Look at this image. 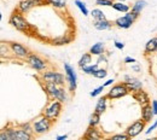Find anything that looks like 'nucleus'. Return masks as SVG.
I'll return each instance as SVG.
<instances>
[{
    "mask_svg": "<svg viewBox=\"0 0 157 140\" xmlns=\"http://www.w3.org/2000/svg\"><path fill=\"white\" fill-rule=\"evenodd\" d=\"M9 23L21 33H24V34H30L32 30H34L35 28L27 21V18L24 17L23 13H20L18 11H13L9 18Z\"/></svg>",
    "mask_w": 157,
    "mask_h": 140,
    "instance_id": "obj_1",
    "label": "nucleus"
},
{
    "mask_svg": "<svg viewBox=\"0 0 157 140\" xmlns=\"http://www.w3.org/2000/svg\"><path fill=\"white\" fill-rule=\"evenodd\" d=\"M40 81L42 82V85L44 83H55L58 86H64L67 83V78H65V74H63V73H59L53 69H48L40 74Z\"/></svg>",
    "mask_w": 157,
    "mask_h": 140,
    "instance_id": "obj_2",
    "label": "nucleus"
},
{
    "mask_svg": "<svg viewBox=\"0 0 157 140\" xmlns=\"http://www.w3.org/2000/svg\"><path fill=\"white\" fill-rule=\"evenodd\" d=\"M62 111H63V103H60L58 100H50L48 104L44 108L42 115L51 121L56 122L62 115Z\"/></svg>",
    "mask_w": 157,
    "mask_h": 140,
    "instance_id": "obj_3",
    "label": "nucleus"
},
{
    "mask_svg": "<svg viewBox=\"0 0 157 140\" xmlns=\"http://www.w3.org/2000/svg\"><path fill=\"white\" fill-rule=\"evenodd\" d=\"M33 123V129H34V135H42L47 132L51 131V128L53 127L55 122L47 119L46 116H44L42 114L39 117H36L35 120L32 122Z\"/></svg>",
    "mask_w": 157,
    "mask_h": 140,
    "instance_id": "obj_4",
    "label": "nucleus"
},
{
    "mask_svg": "<svg viewBox=\"0 0 157 140\" xmlns=\"http://www.w3.org/2000/svg\"><path fill=\"white\" fill-rule=\"evenodd\" d=\"M27 64L35 71L38 73H44L46 70H48V62L46 59H44L41 56H39L38 53L30 52V55L28 56V58L25 59Z\"/></svg>",
    "mask_w": 157,
    "mask_h": 140,
    "instance_id": "obj_5",
    "label": "nucleus"
},
{
    "mask_svg": "<svg viewBox=\"0 0 157 140\" xmlns=\"http://www.w3.org/2000/svg\"><path fill=\"white\" fill-rule=\"evenodd\" d=\"M64 74L67 78V86L69 93H74L78 88V75L69 63H64Z\"/></svg>",
    "mask_w": 157,
    "mask_h": 140,
    "instance_id": "obj_6",
    "label": "nucleus"
},
{
    "mask_svg": "<svg viewBox=\"0 0 157 140\" xmlns=\"http://www.w3.org/2000/svg\"><path fill=\"white\" fill-rule=\"evenodd\" d=\"M127 94H129V91H128L127 86L123 82H118V83H115L114 86H111V88L109 89V92L105 96L109 98V100H115L123 98Z\"/></svg>",
    "mask_w": 157,
    "mask_h": 140,
    "instance_id": "obj_7",
    "label": "nucleus"
},
{
    "mask_svg": "<svg viewBox=\"0 0 157 140\" xmlns=\"http://www.w3.org/2000/svg\"><path fill=\"white\" fill-rule=\"evenodd\" d=\"M9 46H10V51H11V55L17 58V59H27L28 56L30 55V51L28 50V47H25L24 45H22L20 42H9Z\"/></svg>",
    "mask_w": 157,
    "mask_h": 140,
    "instance_id": "obj_8",
    "label": "nucleus"
},
{
    "mask_svg": "<svg viewBox=\"0 0 157 140\" xmlns=\"http://www.w3.org/2000/svg\"><path fill=\"white\" fill-rule=\"evenodd\" d=\"M122 82L127 86L129 93H132V94L138 92V91H141L143 89V82H141V80L136 78V76H133V75L126 74L123 76V81Z\"/></svg>",
    "mask_w": 157,
    "mask_h": 140,
    "instance_id": "obj_9",
    "label": "nucleus"
},
{
    "mask_svg": "<svg viewBox=\"0 0 157 140\" xmlns=\"http://www.w3.org/2000/svg\"><path fill=\"white\" fill-rule=\"evenodd\" d=\"M145 126H146V123L140 119V120H137V121H134V122H132V123L124 129V133H126L131 139H133V138H136L139 134L143 133V131L145 129Z\"/></svg>",
    "mask_w": 157,
    "mask_h": 140,
    "instance_id": "obj_10",
    "label": "nucleus"
},
{
    "mask_svg": "<svg viewBox=\"0 0 157 140\" xmlns=\"http://www.w3.org/2000/svg\"><path fill=\"white\" fill-rule=\"evenodd\" d=\"M104 139L103 133L99 131L97 127H90L86 129L85 134L82 135L81 140H101Z\"/></svg>",
    "mask_w": 157,
    "mask_h": 140,
    "instance_id": "obj_11",
    "label": "nucleus"
},
{
    "mask_svg": "<svg viewBox=\"0 0 157 140\" xmlns=\"http://www.w3.org/2000/svg\"><path fill=\"white\" fill-rule=\"evenodd\" d=\"M44 91L46 92L47 94V98L50 100H57V97H58L59 89L62 86H58V85H55V83H44Z\"/></svg>",
    "mask_w": 157,
    "mask_h": 140,
    "instance_id": "obj_12",
    "label": "nucleus"
},
{
    "mask_svg": "<svg viewBox=\"0 0 157 140\" xmlns=\"http://www.w3.org/2000/svg\"><path fill=\"white\" fill-rule=\"evenodd\" d=\"M74 39H75V35L74 34L65 33V34H63L60 36H57V38L52 39V40L50 41V44L53 45V46H64V45H69Z\"/></svg>",
    "mask_w": 157,
    "mask_h": 140,
    "instance_id": "obj_13",
    "label": "nucleus"
},
{
    "mask_svg": "<svg viewBox=\"0 0 157 140\" xmlns=\"http://www.w3.org/2000/svg\"><path fill=\"white\" fill-rule=\"evenodd\" d=\"M35 2L34 0H20V2L17 4V7H16V11H18L20 13H28L33 7H35Z\"/></svg>",
    "mask_w": 157,
    "mask_h": 140,
    "instance_id": "obj_14",
    "label": "nucleus"
},
{
    "mask_svg": "<svg viewBox=\"0 0 157 140\" xmlns=\"http://www.w3.org/2000/svg\"><path fill=\"white\" fill-rule=\"evenodd\" d=\"M132 96H133L134 100H136V101H138V104H139L140 106H145V105L151 104V100H150L149 94H147V93H146L144 89L138 91V92H136V93H133Z\"/></svg>",
    "mask_w": 157,
    "mask_h": 140,
    "instance_id": "obj_15",
    "label": "nucleus"
},
{
    "mask_svg": "<svg viewBox=\"0 0 157 140\" xmlns=\"http://www.w3.org/2000/svg\"><path fill=\"white\" fill-rule=\"evenodd\" d=\"M154 111L151 108V104L141 106V120L144 121L145 123H150L151 121L154 120Z\"/></svg>",
    "mask_w": 157,
    "mask_h": 140,
    "instance_id": "obj_16",
    "label": "nucleus"
},
{
    "mask_svg": "<svg viewBox=\"0 0 157 140\" xmlns=\"http://www.w3.org/2000/svg\"><path fill=\"white\" fill-rule=\"evenodd\" d=\"M108 101H109V98L106 97V96H103V97H100L97 101V104H96V108H94V112H97L99 114L100 116L106 111V109H108Z\"/></svg>",
    "mask_w": 157,
    "mask_h": 140,
    "instance_id": "obj_17",
    "label": "nucleus"
},
{
    "mask_svg": "<svg viewBox=\"0 0 157 140\" xmlns=\"http://www.w3.org/2000/svg\"><path fill=\"white\" fill-rule=\"evenodd\" d=\"M90 53L92 56H96V57H99L101 55H105V44L104 42H96L91 46L90 48Z\"/></svg>",
    "mask_w": 157,
    "mask_h": 140,
    "instance_id": "obj_18",
    "label": "nucleus"
},
{
    "mask_svg": "<svg viewBox=\"0 0 157 140\" xmlns=\"http://www.w3.org/2000/svg\"><path fill=\"white\" fill-rule=\"evenodd\" d=\"M132 24H133V22H131L124 15L114 21V25L120 28V29H129L132 27Z\"/></svg>",
    "mask_w": 157,
    "mask_h": 140,
    "instance_id": "obj_19",
    "label": "nucleus"
},
{
    "mask_svg": "<svg viewBox=\"0 0 157 140\" xmlns=\"http://www.w3.org/2000/svg\"><path fill=\"white\" fill-rule=\"evenodd\" d=\"M93 27L100 30V32H104V30H110L113 27H114V23L109 20H103V21H97L93 23Z\"/></svg>",
    "mask_w": 157,
    "mask_h": 140,
    "instance_id": "obj_20",
    "label": "nucleus"
},
{
    "mask_svg": "<svg viewBox=\"0 0 157 140\" xmlns=\"http://www.w3.org/2000/svg\"><path fill=\"white\" fill-rule=\"evenodd\" d=\"M157 51V36L151 38L150 40H147V42L145 44V55H151V53H155Z\"/></svg>",
    "mask_w": 157,
    "mask_h": 140,
    "instance_id": "obj_21",
    "label": "nucleus"
},
{
    "mask_svg": "<svg viewBox=\"0 0 157 140\" xmlns=\"http://www.w3.org/2000/svg\"><path fill=\"white\" fill-rule=\"evenodd\" d=\"M146 5H147V2L145 1V0H136L134 1V4L132 5V9H131V11H133L136 15H140L141 13V11L146 7Z\"/></svg>",
    "mask_w": 157,
    "mask_h": 140,
    "instance_id": "obj_22",
    "label": "nucleus"
},
{
    "mask_svg": "<svg viewBox=\"0 0 157 140\" xmlns=\"http://www.w3.org/2000/svg\"><path fill=\"white\" fill-rule=\"evenodd\" d=\"M92 57H93V56H92L90 52L83 53V55L81 56V58H80L78 62V65L80 66V69H82L83 66H87V65L92 64Z\"/></svg>",
    "mask_w": 157,
    "mask_h": 140,
    "instance_id": "obj_23",
    "label": "nucleus"
},
{
    "mask_svg": "<svg viewBox=\"0 0 157 140\" xmlns=\"http://www.w3.org/2000/svg\"><path fill=\"white\" fill-rule=\"evenodd\" d=\"M113 9L117 12H122V13H127L131 11L129 5H127L126 2H122V1H115L113 5Z\"/></svg>",
    "mask_w": 157,
    "mask_h": 140,
    "instance_id": "obj_24",
    "label": "nucleus"
},
{
    "mask_svg": "<svg viewBox=\"0 0 157 140\" xmlns=\"http://www.w3.org/2000/svg\"><path fill=\"white\" fill-rule=\"evenodd\" d=\"M16 139L17 140H34V134L27 133L20 127L16 128Z\"/></svg>",
    "mask_w": 157,
    "mask_h": 140,
    "instance_id": "obj_25",
    "label": "nucleus"
},
{
    "mask_svg": "<svg viewBox=\"0 0 157 140\" xmlns=\"http://www.w3.org/2000/svg\"><path fill=\"white\" fill-rule=\"evenodd\" d=\"M98 69H99L98 64H97V63H92V64H90V65H87V66H83L81 70H82V73L86 74V75H92V76H94V74L97 73Z\"/></svg>",
    "mask_w": 157,
    "mask_h": 140,
    "instance_id": "obj_26",
    "label": "nucleus"
},
{
    "mask_svg": "<svg viewBox=\"0 0 157 140\" xmlns=\"http://www.w3.org/2000/svg\"><path fill=\"white\" fill-rule=\"evenodd\" d=\"M91 16H92V18H93L94 22H97V21L106 20L104 11H103V10H100L99 7H96V9H93V10L91 11Z\"/></svg>",
    "mask_w": 157,
    "mask_h": 140,
    "instance_id": "obj_27",
    "label": "nucleus"
},
{
    "mask_svg": "<svg viewBox=\"0 0 157 140\" xmlns=\"http://www.w3.org/2000/svg\"><path fill=\"white\" fill-rule=\"evenodd\" d=\"M68 99H69V91H68L64 86H62V87H60V89H59L57 100L64 104V103H67V101H68Z\"/></svg>",
    "mask_w": 157,
    "mask_h": 140,
    "instance_id": "obj_28",
    "label": "nucleus"
},
{
    "mask_svg": "<svg viewBox=\"0 0 157 140\" xmlns=\"http://www.w3.org/2000/svg\"><path fill=\"white\" fill-rule=\"evenodd\" d=\"M16 128H17V127L12 126L11 123H10V124H7V126L4 128V131H5V132H6V134H7L9 140H17L16 139Z\"/></svg>",
    "mask_w": 157,
    "mask_h": 140,
    "instance_id": "obj_29",
    "label": "nucleus"
},
{
    "mask_svg": "<svg viewBox=\"0 0 157 140\" xmlns=\"http://www.w3.org/2000/svg\"><path fill=\"white\" fill-rule=\"evenodd\" d=\"M99 123H100V115L93 111V114H91V116L88 119V126L90 127H98Z\"/></svg>",
    "mask_w": 157,
    "mask_h": 140,
    "instance_id": "obj_30",
    "label": "nucleus"
},
{
    "mask_svg": "<svg viewBox=\"0 0 157 140\" xmlns=\"http://www.w3.org/2000/svg\"><path fill=\"white\" fill-rule=\"evenodd\" d=\"M50 5L53 6L57 10H65L67 9V2L65 0H48Z\"/></svg>",
    "mask_w": 157,
    "mask_h": 140,
    "instance_id": "obj_31",
    "label": "nucleus"
},
{
    "mask_svg": "<svg viewBox=\"0 0 157 140\" xmlns=\"http://www.w3.org/2000/svg\"><path fill=\"white\" fill-rule=\"evenodd\" d=\"M75 5H76V7L80 10V12H81L83 16H88L90 11H88V9H87L86 4H85L82 0H75Z\"/></svg>",
    "mask_w": 157,
    "mask_h": 140,
    "instance_id": "obj_32",
    "label": "nucleus"
},
{
    "mask_svg": "<svg viewBox=\"0 0 157 140\" xmlns=\"http://www.w3.org/2000/svg\"><path fill=\"white\" fill-rule=\"evenodd\" d=\"M18 127H20L21 129H23L24 132H27V133L34 134V129H33V123H32V122H25V123H21Z\"/></svg>",
    "mask_w": 157,
    "mask_h": 140,
    "instance_id": "obj_33",
    "label": "nucleus"
},
{
    "mask_svg": "<svg viewBox=\"0 0 157 140\" xmlns=\"http://www.w3.org/2000/svg\"><path fill=\"white\" fill-rule=\"evenodd\" d=\"M110 140H131V138L123 132V133H116V134H113L109 137Z\"/></svg>",
    "mask_w": 157,
    "mask_h": 140,
    "instance_id": "obj_34",
    "label": "nucleus"
},
{
    "mask_svg": "<svg viewBox=\"0 0 157 140\" xmlns=\"http://www.w3.org/2000/svg\"><path fill=\"white\" fill-rule=\"evenodd\" d=\"M115 1L113 0H96V5L97 6H103V7H113Z\"/></svg>",
    "mask_w": 157,
    "mask_h": 140,
    "instance_id": "obj_35",
    "label": "nucleus"
},
{
    "mask_svg": "<svg viewBox=\"0 0 157 140\" xmlns=\"http://www.w3.org/2000/svg\"><path fill=\"white\" fill-rule=\"evenodd\" d=\"M106 75H108V70H106L105 68H99L98 70H97V73L94 74V78L103 80V79L106 78Z\"/></svg>",
    "mask_w": 157,
    "mask_h": 140,
    "instance_id": "obj_36",
    "label": "nucleus"
},
{
    "mask_svg": "<svg viewBox=\"0 0 157 140\" xmlns=\"http://www.w3.org/2000/svg\"><path fill=\"white\" fill-rule=\"evenodd\" d=\"M104 88H105V87H104L103 85H101V86H99V87L94 88V89H93V91L90 93V96H91L92 98H94V97H98V96H100V94L104 92Z\"/></svg>",
    "mask_w": 157,
    "mask_h": 140,
    "instance_id": "obj_37",
    "label": "nucleus"
},
{
    "mask_svg": "<svg viewBox=\"0 0 157 140\" xmlns=\"http://www.w3.org/2000/svg\"><path fill=\"white\" fill-rule=\"evenodd\" d=\"M155 129H157V119L154 121V122L150 124V127H149V128L145 131V134H146V135H149V134H151V133H152Z\"/></svg>",
    "mask_w": 157,
    "mask_h": 140,
    "instance_id": "obj_38",
    "label": "nucleus"
},
{
    "mask_svg": "<svg viewBox=\"0 0 157 140\" xmlns=\"http://www.w3.org/2000/svg\"><path fill=\"white\" fill-rule=\"evenodd\" d=\"M98 65H100V64H106L108 63V56L106 55H101V56H99V57H97V62H96Z\"/></svg>",
    "mask_w": 157,
    "mask_h": 140,
    "instance_id": "obj_39",
    "label": "nucleus"
},
{
    "mask_svg": "<svg viewBox=\"0 0 157 140\" xmlns=\"http://www.w3.org/2000/svg\"><path fill=\"white\" fill-rule=\"evenodd\" d=\"M123 63H124V64H136V63H137V59L133 58V57H131V56H127V57L123 59Z\"/></svg>",
    "mask_w": 157,
    "mask_h": 140,
    "instance_id": "obj_40",
    "label": "nucleus"
},
{
    "mask_svg": "<svg viewBox=\"0 0 157 140\" xmlns=\"http://www.w3.org/2000/svg\"><path fill=\"white\" fill-rule=\"evenodd\" d=\"M114 46H115L117 50H123V48H124V44H123L122 41L115 40V41H114Z\"/></svg>",
    "mask_w": 157,
    "mask_h": 140,
    "instance_id": "obj_41",
    "label": "nucleus"
},
{
    "mask_svg": "<svg viewBox=\"0 0 157 140\" xmlns=\"http://www.w3.org/2000/svg\"><path fill=\"white\" fill-rule=\"evenodd\" d=\"M151 108H152V111H154V115L157 116V100H152L151 101Z\"/></svg>",
    "mask_w": 157,
    "mask_h": 140,
    "instance_id": "obj_42",
    "label": "nucleus"
},
{
    "mask_svg": "<svg viewBox=\"0 0 157 140\" xmlns=\"http://www.w3.org/2000/svg\"><path fill=\"white\" fill-rule=\"evenodd\" d=\"M114 83H115V79H109V80H106L103 83V86L104 87H109V86H114Z\"/></svg>",
    "mask_w": 157,
    "mask_h": 140,
    "instance_id": "obj_43",
    "label": "nucleus"
},
{
    "mask_svg": "<svg viewBox=\"0 0 157 140\" xmlns=\"http://www.w3.org/2000/svg\"><path fill=\"white\" fill-rule=\"evenodd\" d=\"M132 70L136 71V73H140V71H141V68L136 63V64H132Z\"/></svg>",
    "mask_w": 157,
    "mask_h": 140,
    "instance_id": "obj_44",
    "label": "nucleus"
},
{
    "mask_svg": "<svg viewBox=\"0 0 157 140\" xmlns=\"http://www.w3.org/2000/svg\"><path fill=\"white\" fill-rule=\"evenodd\" d=\"M0 140H9V138H7V134H6V132H5L4 129L0 132Z\"/></svg>",
    "mask_w": 157,
    "mask_h": 140,
    "instance_id": "obj_45",
    "label": "nucleus"
},
{
    "mask_svg": "<svg viewBox=\"0 0 157 140\" xmlns=\"http://www.w3.org/2000/svg\"><path fill=\"white\" fill-rule=\"evenodd\" d=\"M68 139V134H63V135H57L56 140H67Z\"/></svg>",
    "mask_w": 157,
    "mask_h": 140,
    "instance_id": "obj_46",
    "label": "nucleus"
},
{
    "mask_svg": "<svg viewBox=\"0 0 157 140\" xmlns=\"http://www.w3.org/2000/svg\"><path fill=\"white\" fill-rule=\"evenodd\" d=\"M145 140H157V137H152V138H147V139Z\"/></svg>",
    "mask_w": 157,
    "mask_h": 140,
    "instance_id": "obj_47",
    "label": "nucleus"
},
{
    "mask_svg": "<svg viewBox=\"0 0 157 140\" xmlns=\"http://www.w3.org/2000/svg\"><path fill=\"white\" fill-rule=\"evenodd\" d=\"M101 140H110L109 138H104V139H101Z\"/></svg>",
    "mask_w": 157,
    "mask_h": 140,
    "instance_id": "obj_48",
    "label": "nucleus"
},
{
    "mask_svg": "<svg viewBox=\"0 0 157 140\" xmlns=\"http://www.w3.org/2000/svg\"><path fill=\"white\" fill-rule=\"evenodd\" d=\"M117 1H122V2H124V0H117Z\"/></svg>",
    "mask_w": 157,
    "mask_h": 140,
    "instance_id": "obj_49",
    "label": "nucleus"
}]
</instances>
